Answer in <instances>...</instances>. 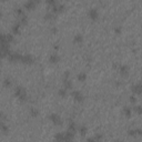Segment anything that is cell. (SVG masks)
<instances>
[{
	"mask_svg": "<svg viewBox=\"0 0 142 142\" xmlns=\"http://www.w3.org/2000/svg\"><path fill=\"white\" fill-rule=\"evenodd\" d=\"M49 61H50L51 63H58V62L60 61L59 54H57V53H51L50 57H49Z\"/></svg>",
	"mask_w": 142,
	"mask_h": 142,
	"instance_id": "obj_8",
	"label": "cell"
},
{
	"mask_svg": "<svg viewBox=\"0 0 142 142\" xmlns=\"http://www.w3.org/2000/svg\"><path fill=\"white\" fill-rule=\"evenodd\" d=\"M6 38H7V41L9 42V43H11V42L13 41V36H12V34H10V33L6 34Z\"/></svg>",
	"mask_w": 142,
	"mask_h": 142,
	"instance_id": "obj_27",
	"label": "cell"
},
{
	"mask_svg": "<svg viewBox=\"0 0 142 142\" xmlns=\"http://www.w3.org/2000/svg\"><path fill=\"white\" fill-rule=\"evenodd\" d=\"M131 90L134 94H141L142 93V85L141 83H137V85L132 86Z\"/></svg>",
	"mask_w": 142,
	"mask_h": 142,
	"instance_id": "obj_6",
	"label": "cell"
},
{
	"mask_svg": "<svg viewBox=\"0 0 142 142\" xmlns=\"http://www.w3.org/2000/svg\"><path fill=\"white\" fill-rule=\"evenodd\" d=\"M58 7H59V11H62L63 9H65V5H58Z\"/></svg>",
	"mask_w": 142,
	"mask_h": 142,
	"instance_id": "obj_35",
	"label": "cell"
},
{
	"mask_svg": "<svg viewBox=\"0 0 142 142\" xmlns=\"http://www.w3.org/2000/svg\"><path fill=\"white\" fill-rule=\"evenodd\" d=\"M114 32L117 33V34H120V33H121V28H120V27L114 28Z\"/></svg>",
	"mask_w": 142,
	"mask_h": 142,
	"instance_id": "obj_32",
	"label": "cell"
},
{
	"mask_svg": "<svg viewBox=\"0 0 142 142\" xmlns=\"http://www.w3.org/2000/svg\"><path fill=\"white\" fill-rule=\"evenodd\" d=\"M65 134H66L65 142H72V140H73V138H74V133L71 131H67Z\"/></svg>",
	"mask_w": 142,
	"mask_h": 142,
	"instance_id": "obj_9",
	"label": "cell"
},
{
	"mask_svg": "<svg viewBox=\"0 0 142 142\" xmlns=\"http://www.w3.org/2000/svg\"><path fill=\"white\" fill-rule=\"evenodd\" d=\"M4 85H5V87H10L11 86V81H10V79H5V81H4Z\"/></svg>",
	"mask_w": 142,
	"mask_h": 142,
	"instance_id": "obj_30",
	"label": "cell"
},
{
	"mask_svg": "<svg viewBox=\"0 0 142 142\" xmlns=\"http://www.w3.org/2000/svg\"><path fill=\"white\" fill-rule=\"evenodd\" d=\"M30 114L32 115V117H37V115L39 114V111L37 109H34V108H31L30 109Z\"/></svg>",
	"mask_w": 142,
	"mask_h": 142,
	"instance_id": "obj_25",
	"label": "cell"
},
{
	"mask_svg": "<svg viewBox=\"0 0 142 142\" xmlns=\"http://www.w3.org/2000/svg\"><path fill=\"white\" fill-rule=\"evenodd\" d=\"M129 135H133V137H135V135H138L137 134V129H133V130H129Z\"/></svg>",
	"mask_w": 142,
	"mask_h": 142,
	"instance_id": "obj_29",
	"label": "cell"
},
{
	"mask_svg": "<svg viewBox=\"0 0 142 142\" xmlns=\"http://www.w3.org/2000/svg\"><path fill=\"white\" fill-rule=\"evenodd\" d=\"M52 18H54V13L52 12V11H48V12L45 14V19L50 20V19H52Z\"/></svg>",
	"mask_w": 142,
	"mask_h": 142,
	"instance_id": "obj_19",
	"label": "cell"
},
{
	"mask_svg": "<svg viewBox=\"0 0 142 142\" xmlns=\"http://www.w3.org/2000/svg\"><path fill=\"white\" fill-rule=\"evenodd\" d=\"M123 113H124V115H126L127 118H130V117H131L132 111H131V109H130L129 107H124V108H123Z\"/></svg>",
	"mask_w": 142,
	"mask_h": 142,
	"instance_id": "obj_15",
	"label": "cell"
},
{
	"mask_svg": "<svg viewBox=\"0 0 142 142\" xmlns=\"http://www.w3.org/2000/svg\"><path fill=\"white\" fill-rule=\"evenodd\" d=\"M72 98H73L74 100L77 101V102H82L83 99H85V97H83V94L81 93L80 91H72Z\"/></svg>",
	"mask_w": 142,
	"mask_h": 142,
	"instance_id": "obj_3",
	"label": "cell"
},
{
	"mask_svg": "<svg viewBox=\"0 0 142 142\" xmlns=\"http://www.w3.org/2000/svg\"><path fill=\"white\" fill-rule=\"evenodd\" d=\"M33 61H34V59H33V57L31 56V54H25V56H22V58H21V62L28 63V65L32 63Z\"/></svg>",
	"mask_w": 142,
	"mask_h": 142,
	"instance_id": "obj_5",
	"label": "cell"
},
{
	"mask_svg": "<svg viewBox=\"0 0 142 142\" xmlns=\"http://www.w3.org/2000/svg\"><path fill=\"white\" fill-rule=\"evenodd\" d=\"M36 1H33V0H29V1H26L25 2V8L26 9H33L34 7H36Z\"/></svg>",
	"mask_w": 142,
	"mask_h": 142,
	"instance_id": "obj_11",
	"label": "cell"
},
{
	"mask_svg": "<svg viewBox=\"0 0 142 142\" xmlns=\"http://www.w3.org/2000/svg\"><path fill=\"white\" fill-rule=\"evenodd\" d=\"M134 111L137 112L138 114H141L142 113V106H135L134 107Z\"/></svg>",
	"mask_w": 142,
	"mask_h": 142,
	"instance_id": "obj_26",
	"label": "cell"
},
{
	"mask_svg": "<svg viewBox=\"0 0 142 142\" xmlns=\"http://www.w3.org/2000/svg\"><path fill=\"white\" fill-rule=\"evenodd\" d=\"M69 76H70V72H69V71H66V72H65V80H68V79H69Z\"/></svg>",
	"mask_w": 142,
	"mask_h": 142,
	"instance_id": "obj_33",
	"label": "cell"
},
{
	"mask_svg": "<svg viewBox=\"0 0 142 142\" xmlns=\"http://www.w3.org/2000/svg\"><path fill=\"white\" fill-rule=\"evenodd\" d=\"M14 94L19 98L20 101H26L27 100V92H26L25 88H22V87H17L16 90H14Z\"/></svg>",
	"mask_w": 142,
	"mask_h": 142,
	"instance_id": "obj_1",
	"label": "cell"
},
{
	"mask_svg": "<svg viewBox=\"0 0 142 142\" xmlns=\"http://www.w3.org/2000/svg\"><path fill=\"white\" fill-rule=\"evenodd\" d=\"M65 137H66L65 133L59 132V133H57V134L54 135V141H57V142H65Z\"/></svg>",
	"mask_w": 142,
	"mask_h": 142,
	"instance_id": "obj_10",
	"label": "cell"
},
{
	"mask_svg": "<svg viewBox=\"0 0 142 142\" xmlns=\"http://www.w3.org/2000/svg\"><path fill=\"white\" fill-rule=\"evenodd\" d=\"M130 101H131L132 103H135V102H137V99H135V97L131 95V97H130Z\"/></svg>",
	"mask_w": 142,
	"mask_h": 142,
	"instance_id": "obj_34",
	"label": "cell"
},
{
	"mask_svg": "<svg viewBox=\"0 0 142 142\" xmlns=\"http://www.w3.org/2000/svg\"><path fill=\"white\" fill-rule=\"evenodd\" d=\"M120 73L122 74V76H127V74L129 73V67L128 66H126V65H122V66H120Z\"/></svg>",
	"mask_w": 142,
	"mask_h": 142,
	"instance_id": "obj_12",
	"label": "cell"
},
{
	"mask_svg": "<svg viewBox=\"0 0 142 142\" xmlns=\"http://www.w3.org/2000/svg\"><path fill=\"white\" fill-rule=\"evenodd\" d=\"M58 93H59L60 97L65 98L66 95H67V89H66V88H61V89L59 90V92H58Z\"/></svg>",
	"mask_w": 142,
	"mask_h": 142,
	"instance_id": "obj_23",
	"label": "cell"
},
{
	"mask_svg": "<svg viewBox=\"0 0 142 142\" xmlns=\"http://www.w3.org/2000/svg\"><path fill=\"white\" fill-rule=\"evenodd\" d=\"M78 80H80V81L87 80V74L85 73V72H80V73L78 74Z\"/></svg>",
	"mask_w": 142,
	"mask_h": 142,
	"instance_id": "obj_20",
	"label": "cell"
},
{
	"mask_svg": "<svg viewBox=\"0 0 142 142\" xmlns=\"http://www.w3.org/2000/svg\"><path fill=\"white\" fill-rule=\"evenodd\" d=\"M86 142H97V141H95V139H94V138H89Z\"/></svg>",
	"mask_w": 142,
	"mask_h": 142,
	"instance_id": "obj_36",
	"label": "cell"
},
{
	"mask_svg": "<svg viewBox=\"0 0 142 142\" xmlns=\"http://www.w3.org/2000/svg\"><path fill=\"white\" fill-rule=\"evenodd\" d=\"M47 4H48L49 6H51V7H53V6H56V5H58L56 0H48V1H47Z\"/></svg>",
	"mask_w": 142,
	"mask_h": 142,
	"instance_id": "obj_28",
	"label": "cell"
},
{
	"mask_svg": "<svg viewBox=\"0 0 142 142\" xmlns=\"http://www.w3.org/2000/svg\"><path fill=\"white\" fill-rule=\"evenodd\" d=\"M27 22H28V18L26 14L20 17V25H27Z\"/></svg>",
	"mask_w": 142,
	"mask_h": 142,
	"instance_id": "obj_21",
	"label": "cell"
},
{
	"mask_svg": "<svg viewBox=\"0 0 142 142\" xmlns=\"http://www.w3.org/2000/svg\"><path fill=\"white\" fill-rule=\"evenodd\" d=\"M0 127H1V131L4 132L5 134H7L8 131H9V128H8V126H7V124L2 122V123H1V126H0Z\"/></svg>",
	"mask_w": 142,
	"mask_h": 142,
	"instance_id": "obj_18",
	"label": "cell"
},
{
	"mask_svg": "<svg viewBox=\"0 0 142 142\" xmlns=\"http://www.w3.org/2000/svg\"><path fill=\"white\" fill-rule=\"evenodd\" d=\"M88 16L90 17L92 20H95L98 18V16H99V12H98V10L95 9V8H91V9L89 10V12H88Z\"/></svg>",
	"mask_w": 142,
	"mask_h": 142,
	"instance_id": "obj_7",
	"label": "cell"
},
{
	"mask_svg": "<svg viewBox=\"0 0 142 142\" xmlns=\"http://www.w3.org/2000/svg\"><path fill=\"white\" fill-rule=\"evenodd\" d=\"M73 41L76 42V43H81L83 41V37H82V34H80V33H78L74 36V39H73Z\"/></svg>",
	"mask_w": 142,
	"mask_h": 142,
	"instance_id": "obj_16",
	"label": "cell"
},
{
	"mask_svg": "<svg viewBox=\"0 0 142 142\" xmlns=\"http://www.w3.org/2000/svg\"><path fill=\"white\" fill-rule=\"evenodd\" d=\"M63 88H66L67 90H69V89H71L72 88V82H71V80L70 79H68V80H65L63 81Z\"/></svg>",
	"mask_w": 142,
	"mask_h": 142,
	"instance_id": "obj_14",
	"label": "cell"
},
{
	"mask_svg": "<svg viewBox=\"0 0 142 142\" xmlns=\"http://www.w3.org/2000/svg\"><path fill=\"white\" fill-rule=\"evenodd\" d=\"M11 29H12V32L14 34H18L20 32V22H18V24H14Z\"/></svg>",
	"mask_w": 142,
	"mask_h": 142,
	"instance_id": "obj_13",
	"label": "cell"
},
{
	"mask_svg": "<svg viewBox=\"0 0 142 142\" xmlns=\"http://www.w3.org/2000/svg\"><path fill=\"white\" fill-rule=\"evenodd\" d=\"M21 58H22V54L17 53V52H11L10 56L8 57V60L11 62H17V61H21Z\"/></svg>",
	"mask_w": 142,
	"mask_h": 142,
	"instance_id": "obj_2",
	"label": "cell"
},
{
	"mask_svg": "<svg viewBox=\"0 0 142 142\" xmlns=\"http://www.w3.org/2000/svg\"><path fill=\"white\" fill-rule=\"evenodd\" d=\"M94 139H95V141H97V142H99L101 139H102V135H101V134H98V133H97V134H95V137H94Z\"/></svg>",
	"mask_w": 142,
	"mask_h": 142,
	"instance_id": "obj_31",
	"label": "cell"
},
{
	"mask_svg": "<svg viewBox=\"0 0 142 142\" xmlns=\"http://www.w3.org/2000/svg\"><path fill=\"white\" fill-rule=\"evenodd\" d=\"M50 120L53 122V124H56V126H60L61 124V118H60V115H58V114H56V113H52V114H50Z\"/></svg>",
	"mask_w": 142,
	"mask_h": 142,
	"instance_id": "obj_4",
	"label": "cell"
},
{
	"mask_svg": "<svg viewBox=\"0 0 142 142\" xmlns=\"http://www.w3.org/2000/svg\"><path fill=\"white\" fill-rule=\"evenodd\" d=\"M14 12H16L17 14H19L20 17H21V16H24V10H22V8H20V7L14 8Z\"/></svg>",
	"mask_w": 142,
	"mask_h": 142,
	"instance_id": "obj_24",
	"label": "cell"
},
{
	"mask_svg": "<svg viewBox=\"0 0 142 142\" xmlns=\"http://www.w3.org/2000/svg\"><path fill=\"white\" fill-rule=\"evenodd\" d=\"M87 127L86 126H81L80 128H79V132L81 133V135H86V133H87Z\"/></svg>",
	"mask_w": 142,
	"mask_h": 142,
	"instance_id": "obj_22",
	"label": "cell"
},
{
	"mask_svg": "<svg viewBox=\"0 0 142 142\" xmlns=\"http://www.w3.org/2000/svg\"><path fill=\"white\" fill-rule=\"evenodd\" d=\"M68 131H71V132L76 133V131H77V126H76V123H74V122H70V123H69Z\"/></svg>",
	"mask_w": 142,
	"mask_h": 142,
	"instance_id": "obj_17",
	"label": "cell"
}]
</instances>
